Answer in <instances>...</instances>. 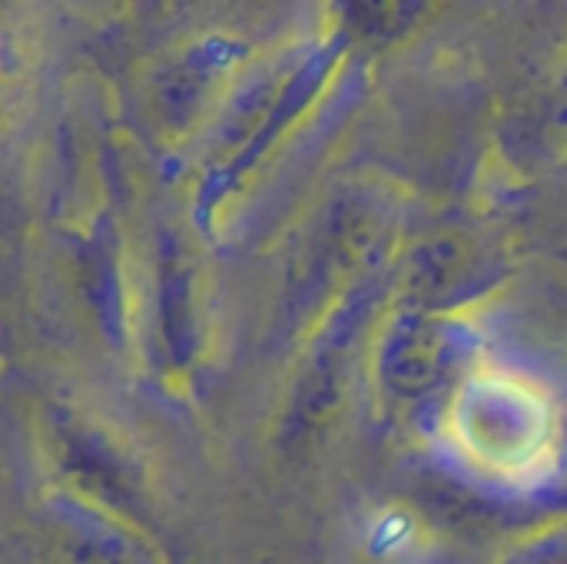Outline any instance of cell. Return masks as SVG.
<instances>
[{
	"instance_id": "6da1fadb",
	"label": "cell",
	"mask_w": 567,
	"mask_h": 564,
	"mask_svg": "<svg viewBox=\"0 0 567 564\" xmlns=\"http://www.w3.org/2000/svg\"><path fill=\"white\" fill-rule=\"evenodd\" d=\"M455 442L495 475L535 472L551 442V409L528 382L508 372H482L455 399Z\"/></svg>"
}]
</instances>
